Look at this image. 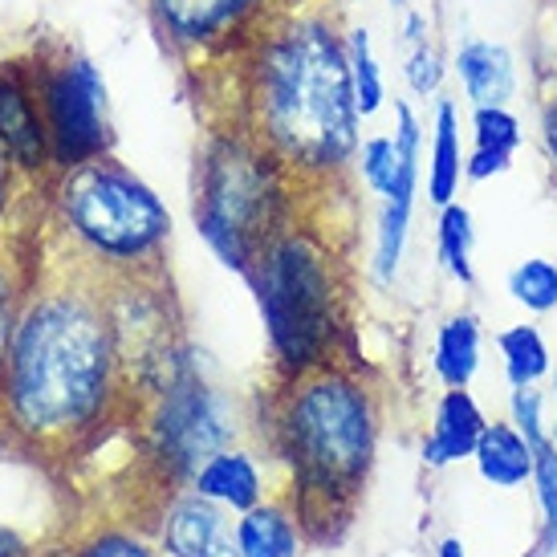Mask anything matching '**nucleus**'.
Masks as SVG:
<instances>
[{
  "label": "nucleus",
  "instance_id": "obj_1",
  "mask_svg": "<svg viewBox=\"0 0 557 557\" xmlns=\"http://www.w3.org/2000/svg\"><path fill=\"white\" fill-rule=\"evenodd\" d=\"M228 65L233 107L220 119L248 126L318 196L355 175L362 114L350 86L346 25L330 0H281Z\"/></svg>",
  "mask_w": 557,
  "mask_h": 557
},
{
  "label": "nucleus",
  "instance_id": "obj_2",
  "mask_svg": "<svg viewBox=\"0 0 557 557\" xmlns=\"http://www.w3.org/2000/svg\"><path fill=\"white\" fill-rule=\"evenodd\" d=\"M119 416H135L107 310V285L70 269L29 289L0 371V428L25 448L70 456Z\"/></svg>",
  "mask_w": 557,
  "mask_h": 557
},
{
  "label": "nucleus",
  "instance_id": "obj_3",
  "mask_svg": "<svg viewBox=\"0 0 557 557\" xmlns=\"http://www.w3.org/2000/svg\"><path fill=\"white\" fill-rule=\"evenodd\" d=\"M261 435L289 472V505L310 545H338L379 460L383 407L358 367L330 362L277 379L264 399Z\"/></svg>",
  "mask_w": 557,
  "mask_h": 557
},
{
  "label": "nucleus",
  "instance_id": "obj_4",
  "mask_svg": "<svg viewBox=\"0 0 557 557\" xmlns=\"http://www.w3.org/2000/svg\"><path fill=\"white\" fill-rule=\"evenodd\" d=\"M248 285L264 325L273 379H297L342 362L346 346H355L346 261L334 228L313 216H301L264 245Z\"/></svg>",
  "mask_w": 557,
  "mask_h": 557
},
{
  "label": "nucleus",
  "instance_id": "obj_5",
  "mask_svg": "<svg viewBox=\"0 0 557 557\" xmlns=\"http://www.w3.org/2000/svg\"><path fill=\"white\" fill-rule=\"evenodd\" d=\"M306 187L248 126L220 119L196 147L191 224L228 273L257 269L264 245L294 228L306 212Z\"/></svg>",
  "mask_w": 557,
  "mask_h": 557
},
{
  "label": "nucleus",
  "instance_id": "obj_6",
  "mask_svg": "<svg viewBox=\"0 0 557 557\" xmlns=\"http://www.w3.org/2000/svg\"><path fill=\"white\" fill-rule=\"evenodd\" d=\"M49 216L70 245L78 273L98 281L156 277L168 264L175 233L171 208L114 156L58 171L49 187Z\"/></svg>",
  "mask_w": 557,
  "mask_h": 557
},
{
  "label": "nucleus",
  "instance_id": "obj_7",
  "mask_svg": "<svg viewBox=\"0 0 557 557\" xmlns=\"http://www.w3.org/2000/svg\"><path fill=\"white\" fill-rule=\"evenodd\" d=\"M135 423H139L143 460L163 484V493L187 488L203 460L233 448L245 435L240 407L228 391L208 379L200 350L175 379L143 395L135 407Z\"/></svg>",
  "mask_w": 557,
  "mask_h": 557
},
{
  "label": "nucleus",
  "instance_id": "obj_8",
  "mask_svg": "<svg viewBox=\"0 0 557 557\" xmlns=\"http://www.w3.org/2000/svg\"><path fill=\"white\" fill-rule=\"evenodd\" d=\"M37 98L49 131L53 175L114 156L110 86L94 58L78 49H58L49 58H37Z\"/></svg>",
  "mask_w": 557,
  "mask_h": 557
},
{
  "label": "nucleus",
  "instance_id": "obj_9",
  "mask_svg": "<svg viewBox=\"0 0 557 557\" xmlns=\"http://www.w3.org/2000/svg\"><path fill=\"white\" fill-rule=\"evenodd\" d=\"M277 9L281 0H147L159 46L191 70L228 65Z\"/></svg>",
  "mask_w": 557,
  "mask_h": 557
},
{
  "label": "nucleus",
  "instance_id": "obj_10",
  "mask_svg": "<svg viewBox=\"0 0 557 557\" xmlns=\"http://www.w3.org/2000/svg\"><path fill=\"white\" fill-rule=\"evenodd\" d=\"M0 151L25 180L53 175L49 131L37 98V53L0 62Z\"/></svg>",
  "mask_w": 557,
  "mask_h": 557
},
{
  "label": "nucleus",
  "instance_id": "obj_11",
  "mask_svg": "<svg viewBox=\"0 0 557 557\" xmlns=\"http://www.w3.org/2000/svg\"><path fill=\"white\" fill-rule=\"evenodd\" d=\"M156 545L163 557H236V521L196 488H175L156 512Z\"/></svg>",
  "mask_w": 557,
  "mask_h": 557
},
{
  "label": "nucleus",
  "instance_id": "obj_12",
  "mask_svg": "<svg viewBox=\"0 0 557 557\" xmlns=\"http://www.w3.org/2000/svg\"><path fill=\"white\" fill-rule=\"evenodd\" d=\"M423 191V159L403 168V180L395 184L387 200L374 208L371 252H367V273L379 289H391L403 273L407 245H411V224H416V203Z\"/></svg>",
  "mask_w": 557,
  "mask_h": 557
},
{
  "label": "nucleus",
  "instance_id": "obj_13",
  "mask_svg": "<svg viewBox=\"0 0 557 557\" xmlns=\"http://www.w3.org/2000/svg\"><path fill=\"white\" fill-rule=\"evenodd\" d=\"M484 407L472 395V387H444L440 399L432 403V416H428V432L419 440V460L432 472H444V468L468 465L472 451L480 444V432H484Z\"/></svg>",
  "mask_w": 557,
  "mask_h": 557
},
{
  "label": "nucleus",
  "instance_id": "obj_14",
  "mask_svg": "<svg viewBox=\"0 0 557 557\" xmlns=\"http://www.w3.org/2000/svg\"><path fill=\"white\" fill-rule=\"evenodd\" d=\"M451 74L468 107H512L521 94V62L505 41L468 37L451 53Z\"/></svg>",
  "mask_w": 557,
  "mask_h": 557
},
{
  "label": "nucleus",
  "instance_id": "obj_15",
  "mask_svg": "<svg viewBox=\"0 0 557 557\" xmlns=\"http://www.w3.org/2000/svg\"><path fill=\"white\" fill-rule=\"evenodd\" d=\"M468 184H488L509 175L517 151L525 147V123L512 107H472L468 110Z\"/></svg>",
  "mask_w": 557,
  "mask_h": 557
},
{
  "label": "nucleus",
  "instance_id": "obj_16",
  "mask_svg": "<svg viewBox=\"0 0 557 557\" xmlns=\"http://www.w3.org/2000/svg\"><path fill=\"white\" fill-rule=\"evenodd\" d=\"M465 123H460V107L451 98H435L432 123H428V168H423V187H428V203L444 208V203L460 200L465 180Z\"/></svg>",
  "mask_w": 557,
  "mask_h": 557
},
{
  "label": "nucleus",
  "instance_id": "obj_17",
  "mask_svg": "<svg viewBox=\"0 0 557 557\" xmlns=\"http://www.w3.org/2000/svg\"><path fill=\"white\" fill-rule=\"evenodd\" d=\"M187 488H196L200 496L216 500L220 509L236 512V517L248 509H257L264 496H269V488H264V468H261V460H257V451L240 448V444L216 451L212 460H203L200 472L191 476Z\"/></svg>",
  "mask_w": 557,
  "mask_h": 557
},
{
  "label": "nucleus",
  "instance_id": "obj_18",
  "mask_svg": "<svg viewBox=\"0 0 557 557\" xmlns=\"http://www.w3.org/2000/svg\"><path fill=\"white\" fill-rule=\"evenodd\" d=\"M484 367V322L476 310H456L432 334V374L440 387H472Z\"/></svg>",
  "mask_w": 557,
  "mask_h": 557
},
{
  "label": "nucleus",
  "instance_id": "obj_19",
  "mask_svg": "<svg viewBox=\"0 0 557 557\" xmlns=\"http://www.w3.org/2000/svg\"><path fill=\"white\" fill-rule=\"evenodd\" d=\"M306 533L289 500L264 496L257 509L236 517V557H301Z\"/></svg>",
  "mask_w": 557,
  "mask_h": 557
},
{
  "label": "nucleus",
  "instance_id": "obj_20",
  "mask_svg": "<svg viewBox=\"0 0 557 557\" xmlns=\"http://www.w3.org/2000/svg\"><path fill=\"white\" fill-rule=\"evenodd\" d=\"M472 465H476L480 480L493 488H525L533 480L537 448L512 428L509 419H488L480 432L476 451H472Z\"/></svg>",
  "mask_w": 557,
  "mask_h": 557
},
{
  "label": "nucleus",
  "instance_id": "obj_21",
  "mask_svg": "<svg viewBox=\"0 0 557 557\" xmlns=\"http://www.w3.org/2000/svg\"><path fill=\"white\" fill-rule=\"evenodd\" d=\"M496 358H500V374L512 387H545L549 374H554V350L545 342L542 325L533 322H517L505 325L493 338Z\"/></svg>",
  "mask_w": 557,
  "mask_h": 557
},
{
  "label": "nucleus",
  "instance_id": "obj_22",
  "mask_svg": "<svg viewBox=\"0 0 557 557\" xmlns=\"http://www.w3.org/2000/svg\"><path fill=\"white\" fill-rule=\"evenodd\" d=\"M476 216L465 200H451L435 208V261L460 289L476 285Z\"/></svg>",
  "mask_w": 557,
  "mask_h": 557
},
{
  "label": "nucleus",
  "instance_id": "obj_23",
  "mask_svg": "<svg viewBox=\"0 0 557 557\" xmlns=\"http://www.w3.org/2000/svg\"><path fill=\"white\" fill-rule=\"evenodd\" d=\"M346 62H350V86H355L358 114H362V123H371L383 110H391V90L367 25H346Z\"/></svg>",
  "mask_w": 557,
  "mask_h": 557
},
{
  "label": "nucleus",
  "instance_id": "obj_24",
  "mask_svg": "<svg viewBox=\"0 0 557 557\" xmlns=\"http://www.w3.org/2000/svg\"><path fill=\"white\" fill-rule=\"evenodd\" d=\"M505 294H509L512 306H521L533 318L557 313V261H549V257L517 261L505 277Z\"/></svg>",
  "mask_w": 557,
  "mask_h": 557
},
{
  "label": "nucleus",
  "instance_id": "obj_25",
  "mask_svg": "<svg viewBox=\"0 0 557 557\" xmlns=\"http://www.w3.org/2000/svg\"><path fill=\"white\" fill-rule=\"evenodd\" d=\"M533 496H537V554H557V444L537 448V465H533Z\"/></svg>",
  "mask_w": 557,
  "mask_h": 557
},
{
  "label": "nucleus",
  "instance_id": "obj_26",
  "mask_svg": "<svg viewBox=\"0 0 557 557\" xmlns=\"http://www.w3.org/2000/svg\"><path fill=\"white\" fill-rule=\"evenodd\" d=\"M65 557H163L156 537L131 525H98L65 549Z\"/></svg>",
  "mask_w": 557,
  "mask_h": 557
},
{
  "label": "nucleus",
  "instance_id": "obj_27",
  "mask_svg": "<svg viewBox=\"0 0 557 557\" xmlns=\"http://www.w3.org/2000/svg\"><path fill=\"white\" fill-rule=\"evenodd\" d=\"M448 65L444 53L435 49V41H423V46L403 49V86H407V98L411 102H435L444 94V82H448Z\"/></svg>",
  "mask_w": 557,
  "mask_h": 557
},
{
  "label": "nucleus",
  "instance_id": "obj_28",
  "mask_svg": "<svg viewBox=\"0 0 557 557\" xmlns=\"http://www.w3.org/2000/svg\"><path fill=\"white\" fill-rule=\"evenodd\" d=\"M505 419L525 435L533 448L549 444V395L542 387H512Z\"/></svg>",
  "mask_w": 557,
  "mask_h": 557
},
{
  "label": "nucleus",
  "instance_id": "obj_29",
  "mask_svg": "<svg viewBox=\"0 0 557 557\" xmlns=\"http://www.w3.org/2000/svg\"><path fill=\"white\" fill-rule=\"evenodd\" d=\"M25 301H29V281L21 277L16 261L0 257V371H4V358H9V346H13Z\"/></svg>",
  "mask_w": 557,
  "mask_h": 557
},
{
  "label": "nucleus",
  "instance_id": "obj_30",
  "mask_svg": "<svg viewBox=\"0 0 557 557\" xmlns=\"http://www.w3.org/2000/svg\"><path fill=\"white\" fill-rule=\"evenodd\" d=\"M537 135H542L545 159L557 171V86L542 98V119H537Z\"/></svg>",
  "mask_w": 557,
  "mask_h": 557
},
{
  "label": "nucleus",
  "instance_id": "obj_31",
  "mask_svg": "<svg viewBox=\"0 0 557 557\" xmlns=\"http://www.w3.org/2000/svg\"><path fill=\"white\" fill-rule=\"evenodd\" d=\"M399 41H403V49H411V46H423V41H432V21H428V13H419V9H403Z\"/></svg>",
  "mask_w": 557,
  "mask_h": 557
},
{
  "label": "nucleus",
  "instance_id": "obj_32",
  "mask_svg": "<svg viewBox=\"0 0 557 557\" xmlns=\"http://www.w3.org/2000/svg\"><path fill=\"white\" fill-rule=\"evenodd\" d=\"M16 180H21V171L4 159L0 151V236H4V220H9V208H13V191H16Z\"/></svg>",
  "mask_w": 557,
  "mask_h": 557
},
{
  "label": "nucleus",
  "instance_id": "obj_33",
  "mask_svg": "<svg viewBox=\"0 0 557 557\" xmlns=\"http://www.w3.org/2000/svg\"><path fill=\"white\" fill-rule=\"evenodd\" d=\"M0 557H33V554H29V545L21 542L13 529L0 525Z\"/></svg>",
  "mask_w": 557,
  "mask_h": 557
},
{
  "label": "nucleus",
  "instance_id": "obj_34",
  "mask_svg": "<svg viewBox=\"0 0 557 557\" xmlns=\"http://www.w3.org/2000/svg\"><path fill=\"white\" fill-rule=\"evenodd\" d=\"M545 395H549V440L557 444V362H554V374H549V383H545Z\"/></svg>",
  "mask_w": 557,
  "mask_h": 557
},
{
  "label": "nucleus",
  "instance_id": "obj_35",
  "mask_svg": "<svg viewBox=\"0 0 557 557\" xmlns=\"http://www.w3.org/2000/svg\"><path fill=\"white\" fill-rule=\"evenodd\" d=\"M435 557H468V545L460 542V537H440Z\"/></svg>",
  "mask_w": 557,
  "mask_h": 557
},
{
  "label": "nucleus",
  "instance_id": "obj_36",
  "mask_svg": "<svg viewBox=\"0 0 557 557\" xmlns=\"http://www.w3.org/2000/svg\"><path fill=\"white\" fill-rule=\"evenodd\" d=\"M391 9H407V4H411V0H387Z\"/></svg>",
  "mask_w": 557,
  "mask_h": 557
},
{
  "label": "nucleus",
  "instance_id": "obj_37",
  "mask_svg": "<svg viewBox=\"0 0 557 557\" xmlns=\"http://www.w3.org/2000/svg\"><path fill=\"white\" fill-rule=\"evenodd\" d=\"M525 557H542V554H537V549H533V554H525Z\"/></svg>",
  "mask_w": 557,
  "mask_h": 557
},
{
  "label": "nucleus",
  "instance_id": "obj_38",
  "mask_svg": "<svg viewBox=\"0 0 557 557\" xmlns=\"http://www.w3.org/2000/svg\"><path fill=\"white\" fill-rule=\"evenodd\" d=\"M549 4H557V0H549Z\"/></svg>",
  "mask_w": 557,
  "mask_h": 557
}]
</instances>
